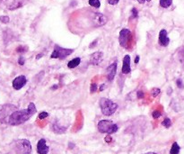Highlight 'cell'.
Instances as JSON below:
<instances>
[{
	"instance_id": "cell-1",
	"label": "cell",
	"mask_w": 184,
	"mask_h": 154,
	"mask_svg": "<svg viewBox=\"0 0 184 154\" xmlns=\"http://www.w3.org/2000/svg\"><path fill=\"white\" fill-rule=\"evenodd\" d=\"M36 107L33 103H30L28 107L26 109L23 110H16L9 117L8 120V124L10 125H20L28 121L35 113H36Z\"/></svg>"
},
{
	"instance_id": "cell-2",
	"label": "cell",
	"mask_w": 184,
	"mask_h": 154,
	"mask_svg": "<svg viewBox=\"0 0 184 154\" xmlns=\"http://www.w3.org/2000/svg\"><path fill=\"white\" fill-rule=\"evenodd\" d=\"M100 107H101L102 113L104 115L110 116V115H112L116 112V110L118 109V105L113 101H111V99L103 97L100 99Z\"/></svg>"
},
{
	"instance_id": "cell-3",
	"label": "cell",
	"mask_w": 184,
	"mask_h": 154,
	"mask_svg": "<svg viewBox=\"0 0 184 154\" xmlns=\"http://www.w3.org/2000/svg\"><path fill=\"white\" fill-rule=\"evenodd\" d=\"M16 110H18L17 107L11 104L0 105V123L8 124L10 115Z\"/></svg>"
},
{
	"instance_id": "cell-4",
	"label": "cell",
	"mask_w": 184,
	"mask_h": 154,
	"mask_svg": "<svg viewBox=\"0 0 184 154\" xmlns=\"http://www.w3.org/2000/svg\"><path fill=\"white\" fill-rule=\"evenodd\" d=\"M14 150L16 154H31L32 148L31 142L26 139H20L15 141Z\"/></svg>"
},
{
	"instance_id": "cell-5",
	"label": "cell",
	"mask_w": 184,
	"mask_h": 154,
	"mask_svg": "<svg viewBox=\"0 0 184 154\" xmlns=\"http://www.w3.org/2000/svg\"><path fill=\"white\" fill-rule=\"evenodd\" d=\"M119 127L111 120H101L98 123V130L102 133L111 134L118 131Z\"/></svg>"
},
{
	"instance_id": "cell-6",
	"label": "cell",
	"mask_w": 184,
	"mask_h": 154,
	"mask_svg": "<svg viewBox=\"0 0 184 154\" xmlns=\"http://www.w3.org/2000/svg\"><path fill=\"white\" fill-rule=\"evenodd\" d=\"M74 53L73 49H67L62 48L59 45H55L54 50L51 55V59H59V60H64L69 55H71Z\"/></svg>"
},
{
	"instance_id": "cell-7",
	"label": "cell",
	"mask_w": 184,
	"mask_h": 154,
	"mask_svg": "<svg viewBox=\"0 0 184 154\" xmlns=\"http://www.w3.org/2000/svg\"><path fill=\"white\" fill-rule=\"evenodd\" d=\"M131 39V32L129 29L124 28L119 32V41L121 47L127 49L128 47L129 41Z\"/></svg>"
},
{
	"instance_id": "cell-8",
	"label": "cell",
	"mask_w": 184,
	"mask_h": 154,
	"mask_svg": "<svg viewBox=\"0 0 184 154\" xmlns=\"http://www.w3.org/2000/svg\"><path fill=\"white\" fill-rule=\"evenodd\" d=\"M92 24L95 27H100L107 23V17L101 13H93L91 16Z\"/></svg>"
},
{
	"instance_id": "cell-9",
	"label": "cell",
	"mask_w": 184,
	"mask_h": 154,
	"mask_svg": "<svg viewBox=\"0 0 184 154\" xmlns=\"http://www.w3.org/2000/svg\"><path fill=\"white\" fill-rule=\"evenodd\" d=\"M5 7L9 10H15L21 7L23 4V0H3Z\"/></svg>"
},
{
	"instance_id": "cell-10",
	"label": "cell",
	"mask_w": 184,
	"mask_h": 154,
	"mask_svg": "<svg viewBox=\"0 0 184 154\" xmlns=\"http://www.w3.org/2000/svg\"><path fill=\"white\" fill-rule=\"evenodd\" d=\"M27 83V79H26V77L23 76V75H21V76H18L16 77L14 80H13V87L15 89V90H20L21 88H23Z\"/></svg>"
},
{
	"instance_id": "cell-11",
	"label": "cell",
	"mask_w": 184,
	"mask_h": 154,
	"mask_svg": "<svg viewBox=\"0 0 184 154\" xmlns=\"http://www.w3.org/2000/svg\"><path fill=\"white\" fill-rule=\"evenodd\" d=\"M103 58V53L102 51H95L90 57V63L92 65L98 66L102 62Z\"/></svg>"
},
{
	"instance_id": "cell-12",
	"label": "cell",
	"mask_w": 184,
	"mask_h": 154,
	"mask_svg": "<svg viewBox=\"0 0 184 154\" xmlns=\"http://www.w3.org/2000/svg\"><path fill=\"white\" fill-rule=\"evenodd\" d=\"M50 150V147L46 144L45 139H40L37 143V152L39 154H48Z\"/></svg>"
},
{
	"instance_id": "cell-13",
	"label": "cell",
	"mask_w": 184,
	"mask_h": 154,
	"mask_svg": "<svg viewBox=\"0 0 184 154\" xmlns=\"http://www.w3.org/2000/svg\"><path fill=\"white\" fill-rule=\"evenodd\" d=\"M159 43L160 45L163 46V47H166L169 45L170 43V39L168 37V34H167V31L163 29L160 31L159 33Z\"/></svg>"
},
{
	"instance_id": "cell-14",
	"label": "cell",
	"mask_w": 184,
	"mask_h": 154,
	"mask_svg": "<svg viewBox=\"0 0 184 154\" xmlns=\"http://www.w3.org/2000/svg\"><path fill=\"white\" fill-rule=\"evenodd\" d=\"M117 73V62L111 63L108 68H107V78L109 81H111L114 79L115 76Z\"/></svg>"
},
{
	"instance_id": "cell-15",
	"label": "cell",
	"mask_w": 184,
	"mask_h": 154,
	"mask_svg": "<svg viewBox=\"0 0 184 154\" xmlns=\"http://www.w3.org/2000/svg\"><path fill=\"white\" fill-rule=\"evenodd\" d=\"M122 74H128L131 71L130 69V56L129 55H125L123 58V64H122Z\"/></svg>"
},
{
	"instance_id": "cell-16",
	"label": "cell",
	"mask_w": 184,
	"mask_h": 154,
	"mask_svg": "<svg viewBox=\"0 0 184 154\" xmlns=\"http://www.w3.org/2000/svg\"><path fill=\"white\" fill-rule=\"evenodd\" d=\"M52 129L54 131V133H64L66 131H67V127H64V126H61L59 123H54L53 125H52Z\"/></svg>"
},
{
	"instance_id": "cell-17",
	"label": "cell",
	"mask_w": 184,
	"mask_h": 154,
	"mask_svg": "<svg viewBox=\"0 0 184 154\" xmlns=\"http://www.w3.org/2000/svg\"><path fill=\"white\" fill-rule=\"evenodd\" d=\"M80 62H81V59L80 58H75V59L71 60L70 61H68L67 67L69 69H75V68H76L80 64Z\"/></svg>"
},
{
	"instance_id": "cell-18",
	"label": "cell",
	"mask_w": 184,
	"mask_h": 154,
	"mask_svg": "<svg viewBox=\"0 0 184 154\" xmlns=\"http://www.w3.org/2000/svg\"><path fill=\"white\" fill-rule=\"evenodd\" d=\"M180 146L177 142H173L172 145V148H171V150H170V154H179L180 153Z\"/></svg>"
},
{
	"instance_id": "cell-19",
	"label": "cell",
	"mask_w": 184,
	"mask_h": 154,
	"mask_svg": "<svg viewBox=\"0 0 184 154\" xmlns=\"http://www.w3.org/2000/svg\"><path fill=\"white\" fill-rule=\"evenodd\" d=\"M172 0H160V6L163 8H168L172 6Z\"/></svg>"
},
{
	"instance_id": "cell-20",
	"label": "cell",
	"mask_w": 184,
	"mask_h": 154,
	"mask_svg": "<svg viewBox=\"0 0 184 154\" xmlns=\"http://www.w3.org/2000/svg\"><path fill=\"white\" fill-rule=\"evenodd\" d=\"M89 5L95 8H99L101 7L100 0H89Z\"/></svg>"
},
{
	"instance_id": "cell-21",
	"label": "cell",
	"mask_w": 184,
	"mask_h": 154,
	"mask_svg": "<svg viewBox=\"0 0 184 154\" xmlns=\"http://www.w3.org/2000/svg\"><path fill=\"white\" fill-rule=\"evenodd\" d=\"M162 124H163L165 128H170V127L172 126V121L170 120V118H165V119L163 121Z\"/></svg>"
},
{
	"instance_id": "cell-22",
	"label": "cell",
	"mask_w": 184,
	"mask_h": 154,
	"mask_svg": "<svg viewBox=\"0 0 184 154\" xmlns=\"http://www.w3.org/2000/svg\"><path fill=\"white\" fill-rule=\"evenodd\" d=\"M27 50H28V48H27L26 46L21 45V46H19V47L16 49V51H17L18 53H26V51H27Z\"/></svg>"
},
{
	"instance_id": "cell-23",
	"label": "cell",
	"mask_w": 184,
	"mask_h": 154,
	"mask_svg": "<svg viewBox=\"0 0 184 154\" xmlns=\"http://www.w3.org/2000/svg\"><path fill=\"white\" fill-rule=\"evenodd\" d=\"M98 89V86L96 83H92L91 86H90V92L91 94H93V93H95Z\"/></svg>"
},
{
	"instance_id": "cell-24",
	"label": "cell",
	"mask_w": 184,
	"mask_h": 154,
	"mask_svg": "<svg viewBox=\"0 0 184 154\" xmlns=\"http://www.w3.org/2000/svg\"><path fill=\"white\" fill-rule=\"evenodd\" d=\"M9 21H10V18L7 16H0V22L3 23V24H8Z\"/></svg>"
},
{
	"instance_id": "cell-25",
	"label": "cell",
	"mask_w": 184,
	"mask_h": 154,
	"mask_svg": "<svg viewBox=\"0 0 184 154\" xmlns=\"http://www.w3.org/2000/svg\"><path fill=\"white\" fill-rule=\"evenodd\" d=\"M160 92H161V90H160V88H158V87H154L152 90H151V94H152V96H157L159 94H160Z\"/></svg>"
},
{
	"instance_id": "cell-26",
	"label": "cell",
	"mask_w": 184,
	"mask_h": 154,
	"mask_svg": "<svg viewBox=\"0 0 184 154\" xmlns=\"http://www.w3.org/2000/svg\"><path fill=\"white\" fill-rule=\"evenodd\" d=\"M137 16H139V12H137V9L136 8H132V10H131V16H130V18L132 19V18H137Z\"/></svg>"
},
{
	"instance_id": "cell-27",
	"label": "cell",
	"mask_w": 184,
	"mask_h": 154,
	"mask_svg": "<svg viewBox=\"0 0 184 154\" xmlns=\"http://www.w3.org/2000/svg\"><path fill=\"white\" fill-rule=\"evenodd\" d=\"M152 115H153V117H154L155 119H157V118L161 117V115H162V113H161V112H160L159 110H155V111H154V112H153Z\"/></svg>"
},
{
	"instance_id": "cell-28",
	"label": "cell",
	"mask_w": 184,
	"mask_h": 154,
	"mask_svg": "<svg viewBox=\"0 0 184 154\" xmlns=\"http://www.w3.org/2000/svg\"><path fill=\"white\" fill-rule=\"evenodd\" d=\"M49 116V114L47 112H41L39 114V119L42 120V119H45L46 117H48Z\"/></svg>"
},
{
	"instance_id": "cell-29",
	"label": "cell",
	"mask_w": 184,
	"mask_h": 154,
	"mask_svg": "<svg viewBox=\"0 0 184 154\" xmlns=\"http://www.w3.org/2000/svg\"><path fill=\"white\" fill-rule=\"evenodd\" d=\"M24 63H25V59H24V57L21 56V57L18 59V64H19L20 66H23Z\"/></svg>"
},
{
	"instance_id": "cell-30",
	"label": "cell",
	"mask_w": 184,
	"mask_h": 154,
	"mask_svg": "<svg viewBox=\"0 0 184 154\" xmlns=\"http://www.w3.org/2000/svg\"><path fill=\"white\" fill-rule=\"evenodd\" d=\"M176 84H177V86H178V87H179V88H183V87H184V85H183V83H182V80H181V79H177Z\"/></svg>"
},
{
	"instance_id": "cell-31",
	"label": "cell",
	"mask_w": 184,
	"mask_h": 154,
	"mask_svg": "<svg viewBox=\"0 0 184 154\" xmlns=\"http://www.w3.org/2000/svg\"><path fill=\"white\" fill-rule=\"evenodd\" d=\"M119 2V0H108V3L111 6H115Z\"/></svg>"
},
{
	"instance_id": "cell-32",
	"label": "cell",
	"mask_w": 184,
	"mask_h": 154,
	"mask_svg": "<svg viewBox=\"0 0 184 154\" xmlns=\"http://www.w3.org/2000/svg\"><path fill=\"white\" fill-rule=\"evenodd\" d=\"M136 96H137V98H143V97H144V92H143L142 90L137 91Z\"/></svg>"
},
{
	"instance_id": "cell-33",
	"label": "cell",
	"mask_w": 184,
	"mask_h": 154,
	"mask_svg": "<svg viewBox=\"0 0 184 154\" xmlns=\"http://www.w3.org/2000/svg\"><path fill=\"white\" fill-rule=\"evenodd\" d=\"M137 2H139V4H144V3H146V2H150L151 0H136Z\"/></svg>"
},
{
	"instance_id": "cell-34",
	"label": "cell",
	"mask_w": 184,
	"mask_h": 154,
	"mask_svg": "<svg viewBox=\"0 0 184 154\" xmlns=\"http://www.w3.org/2000/svg\"><path fill=\"white\" fill-rule=\"evenodd\" d=\"M104 140H105V141H106V142H111V141H112L111 137V136H109V135H108V136H106Z\"/></svg>"
},
{
	"instance_id": "cell-35",
	"label": "cell",
	"mask_w": 184,
	"mask_h": 154,
	"mask_svg": "<svg viewBox=\"0 0 184 154\" xmlns=\"http://www.w3.org/2000/svg\"><path fill=\"white\" fill-rule=\"evenodd\" d=\"M97 42H98V40H95V41L94 42H92V43H91V45L89 46V48H94V47L95 46V44H96Z\"/></svg>"
},
{
	"instance_id": "cell-36",
	"label": "cell",
	"mask_w": 184,
	"mask_h": 154,
	"mask_svg": "<svg viewBox=\"0 0 184 154\" xmlns=\"http://www.w3.org/2000/svg\"><path fill=\"white\" fill-rule=\"evenodd\" d=\"M105 87H106V86H105V84H102V85L100 86V88H99V89H100V91H103V90L105 89Z\"/></svg>"
},
{
	"instance_id": "cell-37",
	"label": "cell",
	"mask_w": 184,
	"mask_h": 154,
	"mask_svg": "<svg viewBox=\"0 0 184 154\" xmlns=\"http://www.w3.org/2000/svg\"><path fill=\"white\" fill-rule=\"evenodd\" d=\"M139 60H140V57H139V56H136V57L135 58V63L137 64V63L139 62Z\"/></svg>"
},
{
	"instance_id": "cell-38",
	"label": "cell",
	"mask_w": 184,
	"mask_h": 154,
	"mask_svg": "<svg viewBox=\"0 0 184 154\" xmlns=\"http://www.w3.org/2000/svg\"><path fill=\"white\" fill-rule=\"evenodd\" d=\"M42 56H43V54H42V53H40V54H38V55L36 56V60H39V59H40V58H41Z\"/></svg>"
},
{
	"instance_id": "cell-39",
	"label": "cell",
	"mask_w": 184,
	"mask_h": 154,
	"mask_svg": "<svg viewBox=\"0 0 184 154\" xmlns=\"http://www.w3.org/2000/svg\"><path fill=\"white\" fill-rule=\"evenodd\" d=\"M58 87H59V86H58V85H54V86H52V87H51V89H52V90H55V89H57Z\"/></svg>"
},
{
	"instance_id": "cell-40",
	"label": "cell",
	"mask_w": 184,
	"mask_h": 154,
	"mask_svg": "<svg viewBox=\"0 0 184 154\" xmlns=\"http://www.w3.org/2000/svg\"><path fill=\"white\" fill-rule=\"evenodd\" d=\"M74 147H75V144H74V143L69 142V149H73Z\"/></svg>"
},
{
	"instance_id": "cell-41",
	"label": "cell",
	"mask_w": 184,
	"mask_h": 154,
	"mask_svg": "<svg viewBox=\"0 0 184 154\" xmlns=\"http://www.w3.org/2000/svg\"><path fill=\"white\" fill-rule=\"evenodd\" d=\"M145 154H158V153H155V152H147Z\"/></svg>"
},
{
	"instance_id": "cell-42",
	"label": "cell",
	"mask_w": 184,
	"mask_h": 154,
	"mask_svg": "<svg viewBox=\"0 0 184 154\" xmlns=\"http://www.w3.org/2000/svg\"><path fill=\"white\" fill-rule=\"evenodd\" d=\"M181 63H182V66H183V70H184V61H181Z\"/></svg>"
}]
</instances>
